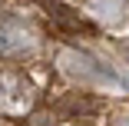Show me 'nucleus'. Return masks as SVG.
I'll return each instance as SVG.
<instances>
[{"label":"nucleus","mask_w":129,"mask_h":126,"mask_svg":"<svg viewBox=\"0 0 129 126\" xmlns=\"http://www.w3.org/2000/svg\"><path fill=\"white\" fill-rule=\"evenodd\" d=\"M37 46H40V33L33 30L30 20L0 10V57L4 60H23V57L37 53Z\"/></svg>","instance_id":"f257e3e1"},{"label":"nucleus","mask_w":129,"mask_h":126,"mask_svg":"<svg viewBox=\"0 0 129 126\" xmlns=\"http://www.w3.org/2000/svg\"><path fill=\"white\" fill-rule=\"evenodd\" d=\"M0 126H17V123H10V119H0Z\"/></svg>","instance_id":"20e7f679"},{"label":"nucleus","mask_w":129,"mask_h":126,"mask_svg":"<svg viewBox=\"0 0 129 126\" xmlns=\"http://www.w3.org/2000/svg\"><path fill=\"white\" fill-rule=\"evenodd\" d=\"M33 103H37L33 83L23 73L0 66V116H20V113L33 110Z\"/></svg>","instance_id":"f03ea898"},{"label":"nucleus","mask_w":129,"mask_h":126,"mask_svg":"<svg viewBox=\"0 0 129 126\" xmlns=\"http://www.w3.org/2000/svg\"><path fill=\"white\" fill-rule=\"evenodd\" d=\"M40 4L46 7V13L53 17L63 30H73V33H80V30H86V33H93V27L86 23V17L80 13V10H73V7H66V4H60V0H40Z\"/></svg>","instance_id":"7ed1b4c3"}]
</instances>
